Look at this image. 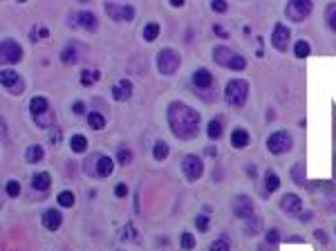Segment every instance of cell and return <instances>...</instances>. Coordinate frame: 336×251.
I'll return each instance as SVG.
<instances>
[{"mask_svg": "<svg viewBox=\"0 0 336 251\" xmlns=\"http://www.w3.org/2000/svg\"><path fill=\"white\" fill-rule=\"evenodd\" d=\"M166 121L170 132L182 142L195 139L200 134V112L184 101H170L166 106Z\"/></svg>", "mask_w": 336, "mask_h": 251, "instance_id": "6da1fadb", "label": "cell"}, {"mask_svg": "<svg viewBox=\"0 0 336 251\" xmlns=\"http://www.w3.org/2000/svg\"><path fill=\"white\" fill-rule=\"evenodd\" d=\"M224 99L231 108L240 110L247 106V99H249V81L247 79H231L224 85Z\"/></svg>", "mask_w": 336, "mask_h": 251, "instance_id": "7a4b0ae2", "label": "cell"}, {"mask_svg": "<svg viewBox=\"0 0 336 251\" xmlns=\"http://www.w3.org/2000/svg\"><path fill=\"white\" fill-rule=\"evenodd\" d=\"M213 61H215L218 65L229 67V70H233V72H242L244 67H247V59H244L242 54L233 52L227 45H215L213 47Z\"/></svg>", "mask_w": 336, "mask_h": 251, "instance_id": "3957f363", "label": "cell"}, {"mask_svg": "<svg viewBox=\"0 0 336 251\" xmlns=\"http://www.w3.org/2000/svg\"><path fill=\"white\" fill-rule=\"evenodd\" d=\"M155 65H157V72L164 76H173L182 65V56L175 47H164V50L157 52V59H155Z\"/></svg>", "mask_w": 336, "mask_h": 251, "instance_id": "277c9868", "label": "cell"}, {"mask_svg": "<svg viewBox=\"0 0 336 251\" xmlns=\"http://www.w3.org/2000/svg\"><path fill=\"white\" fill-rule=\"evenodd\" d=\"M311 11H314V3L311 0H289L285 5V16L291 23H305Z\"/></svg>", "mask_w": 336, "mask_h": 251, "instance_id": "5b68a950", "label": "cell"}, {"mask_svg": "<svg viewBox=\"0 0 336 251\" xmlns=\"http://www.w3.org/2000/svg\"><path fill=\"white\" fill-rule=\"evenodd\" d=\"M0 85H3L5 92H9L14 96L25 92V81H23V76L18 74L16 70H11V67H3V70H0Z\"/></svg>", "mask_w": 336, "mask_h": 251, "instance_id": "8992f818", "label": "cell"}, {"mask_svg": "<svg viewBox=\"0 0 336 251\" xmlns=\"http://www.w3.org/2000/svg\"><path fill=\"white\" fill-rule=\"evenodd\" d=\"M291 148H294V139H291V134L287 130H276L269 134L267 150L271 152V155H285V152H289Z\"/></svg>", "mask_w": 336, "mask_h": 251, "instance_id": "52a82bcc", "label": "cell"}, {"mask_svg": "<svg viewBox=\"0 0 336 251\" xmlns=\"http://www.w3.org/2000/svg\"><path fill=\"white\" fill-rule=\"evenodd\" d=\"M0 59L3 63H9V65H16L23 61V47L21 43L14 41V38H5L0 43Z\"/></svg>", "mask_w": 336, "mask_h": 251, "instance_id": "ba28073f", "label": "cell"}, {"mask_svg": "<svg viewBox=\"0 0 336 251\" xmlns=\"http://www.w3.org/2000/svg\"><path fill=\"white\" fill-rule=\"evenodd\" d=\"M202 173H204V162L197 155H184V159H182V175L186 177V182H197Z\"/></svg>", "mask_w": 336, "mask_h": 251, "instance_id": "9c48e42d", "label": "cell"}, {"mask_svg": "<svg viewBox=\"0 0 336 251\" xmlns=\"http://www.w3.org/2000/svg\"><path fill=\"white\" fill-rule=\"evenodd\" d=\"M106 14L112 18L114 23H132L134 21V7L132 5H114V3H106Z\"/></svg>", "mask_w": 336, "mask_h": 251, "instance_id": "30bf717a", "label": "cell"}, {"mask_svg": "<svg viewBox=\"0 0 336 251\" xmlns=\"http://www.w3.org/2000/svg\"><path fill=\"white\" fill-rule=\"evenodd\" d=\"M233 216L238 220H249L251 216H255V206H253V200L249 195H235L233 200Z\"/></svg>", "mask_w": 336, "mask_h": 251, "instance_id": "8fae6325", "label": "cell"}, {"mask_svg": "<svg viewBox=\"0 0 336 251\" xmlns=\"http://www.w3.org/2000/svg\"><path fill=\"white\" fill-rule=\"evenodd\" d=\"M289 36H291L289 27L283 25V23H276L271 29V47L278 52H285L289 47Z\"/></svg>", "mask_w": 336, "mask_h": 251, "instance_id": "7c38bea8", "label": "cell"}, {"mask_svg": "<svg viewBox=\"0 0 336 251\" xmlns=\"http://www.w3.org/2000/svg\"><path fill=\"white\" fill-rule=\"evenodd\" d=\"M280 209H283L287 216H301L303 213V200H301V195H296V193H285L283 198H280Z\"/></svg>", "mask_w": 336, "mask_h": 251, "instance_id": "4fadbf2b", "label": "cell"}, {"mask_svg": "<svg viewBox=\"0 0 336 251\" xmlns=\"http://www.w3.org/2000/svg\"><path fill=\"white\" fill-rule=\"evenodd\" d=\"M114 170V159L108 157V155H96L94 157V177L99 180H106V177L112 175Z\"/></svg>", "mask_w": 336, "mask_h": 251, "instance_id": "5bb4252c", "label": "cell"}, {"mask_svg": "<svg viewBox=\"0 0 336 251\" xmlns=\"http://www.w3.org/2000/svg\"><path fill=\"white\" fill-rule=\"evenodd\" d=\"M72 25L81 27V29H88V32H94L96 27H99V18H96L92 11H78L74 16V21H72Z\"/></svg>", "mask_w": 336, "mask_h": 251, "instance_id": "9a60e30c", "label": "cell"}, {"mask_svg": "<svg viewBox=\"0 0 336 251\" xmlns=\"http://www.w3.org/2000/svg\"><path fill=\"white\" fill-rule=\"evenodd\" d=\"M193 85L197 90H211L213 88V74L209 70H206V67H197V70L193 72Z\"/></svg>", "mask_w": 336, "mask_h": 251, "instance_id": "2e32d148", "label": "cell"}, {"mask_svg": "<svg viewBox=\"0 0 336 251\" xmlns=\"http://www.w3.org/2000/svg\"><path fill=\"white\" fill-rule=\"evenodd\" d=\"M41 222L47 231H58L61 224H63V216H61V211H56V209H47L41 216Z\"/></svg>", "mask_w": 336, "mask_h": 251, "instance_id": "e0dca14e", "label": "cell"}, {"mask_svg": "<svg viewBox=\"0 0 336 251\" xmlns=\"http://www.w3.org/2000/svg\"><path fill=\"white\" fill-rule=\"evenodd\" d=\"M50 186H52V175H50V173L41 170V173H34V175H32V188H34L36 193H43V195H45L47 191H50Z\"/></svg>", "mask_w": 336, "mask_h": 251, "instance_id": "ac0fdd59", "label": "cell"}, {"mask_svg": "<svg viewBox=\"0 0 336 251\" xmlns=\"http://www.w3.org/2000/svg\"><path fill=\"white\" fill-rule=\"evenodd\" d=\"M112 96L114 101H128L132 96V83L128 81V79H121L112 85Z\"/></svg>", "mask_w": 336, "mask_h": 251, "instance_id": "d6986e66", "label": "cell"}, {"mask_svg": "<svg viewBox=\"0 0 336 251\" xmlns=\"http://www.w3.org/2000/svg\"><path fill=\"white\" fill-rule=\"evenodd\" d=\"M249 142H251V137H249V132L244 130V128H235V130L231 132V146H233L235 150L247 148Z\"/></svg>", "mask_w": 336, "mask_h": 251, "instance_id": "ffe728a7", "label": "cell"}, {"mask_svg": "<svg viewBox=\"0 0 336 251\" xmlns=\"http://www.w3.org/2000/svg\"><path fill=\"white\" fill-rule=\"evenodd\" d=\"M29 114H32V117H36V114H41V112H47V110H52L50 108V101L45 99V96H32V99H29Z\"/></svg>", "mask_w": 336, "mask_h": 251, "instance_id": "44dd1931", "label": "cell"}, {"mask_svg": "<svg viewBox=\"0 0 336 251\" xmlns=\"http://www.w3.org/2000/svg\"><path fill=\"white\" fill-rule=\"evenodd\" d=\"M45 159V148H43L41 144H32V146H27V150H25V162L27 164H38Z\"/></svg>", "mask_w": 336, "mask_h": 251, "instance_id": "7402d4cb", "label": "cell"}, {"mask_svg": "<svg viewBox=\"0 0 336 251\" xmlns=\"http://www.w3.org/2000/svg\"><path fill=\"white\" fill-rule=\"evenodd\" d=\"M78 81H81V85H85V88H92L96 81H101V72L99 70H81Z\"/></svg>", "mask_w": 336, "mask_h": 251, "instance_id": "603a6c76", "label": "cell"}, {"mask_svg": "<svg viewBox=\"0 0 336 251\" xmlns=\"http://www.w3.org/2000/svg\"><path fill=\"white\" fill-rule=\"evenodd\" d=\"M280 188V177L273 173V170H267L265 173V195H271Z\"/></svg>", "mask_w": 336, "mask_h": 251, "instance_id": "cb8c5ba5", "label": "cell"}, {"mask_svg": "<svg viewBox=\"0 0 336 251\" xmlns=\"http://www.w3.org/2000/svg\"><path fill=\"white\" fill-rule=\"evenodd\" d=\"M168 155H170V146L164 142V139L155 142V146H152V157H155V162H164Z\"/></svg>", "mask_w": 336, "mask_h": 251, "instance_id": "d4e9b609", "label": "cell"}, {"mask_svg": "<svg viewBox=\"0 0 336 251\" xmlns=\"http://www.w3.org/2000/svg\"><path fill=\"white\" fill-rule=\"evenodd\" d=\"M244 229H247V236H258L262 231V218L251 216L249 220H244Z\"/></svg>", "mask_w": 336, "mask_h": 251, "instance_id": "484cf974", "label": "cell"}, {"mask_svg": "<svg viewBox=\"0 0 336 251\" xmlns=\"http://www.w3.org/2000/svg\"><path fill=\"white\" fill-rule=\"evenodd\" d=\"M70 148H72V152H76V155L85 152L88 150V137H85V134H74V137L70 139Z\"/></svg>", "mask_w": 336, "mask_h": 251, "instance_id": "4316f807", "label": "cell"}, {"mask_svg": "<svg viewBox=\"0 0 336 251\" xmlns=\"http://www.w3.org/2000/svg\"><path fill=\"white\" fill-rule=\"evenodd\" d=\"M224 132V126H222V119H211L209 124H206V134H209L211 139H220Z\"/></svg>", "mask_w": 336, "mask_h": 251, "instance_id": "83f0119b", "label": "cell"}, {"mask_svg": "<svg viewBox=\"0 0 336 251\" xmlns=\"http://www.w3.org/2000/svg\"><path fill=\"white\" fill-rule=\"evenodd\" d=\"M160 32H162V27H160V23H148V25L144 27V41L146 43H152V41H157L160 38Z\"/></svg>", "mask_w": 336, "mask_h": 251, "instance_id": "f1b7e54d", "label": "cell"}, {"mask_svg": "<svg viewBox=\"0 0 336 251\" xmlns=\"http://www.w3.org/2000/svg\"><path fill=\"white\" fill-rule=\"evenodd\" d=\"M61 61L67 65H74L76 61H78V52H76V47L74 45H65L63 50H61Z\"/></svg>", "mask_w": 336, "mask_h": 251, "instance_id": "f546056e", "label": "cell"}, {"mask_svg": "<svg viewBox=\"0 0 336 251\" xmlns=\"http://www.w3.org/2000/svg\"><path fill=\"white\" fill-rule=\"evenodd\" d=\"M56 202H58V206H63V209H72L76 198H74V193H72V191H61L56 195Z\"/></svg>", "mask_w": 336, "mask_h": 251, "instance_id": "4dcf8cb0", "label": "cell"}, {"mask_svg": "<svg viewBox=\"0 0 336 251\" xmlns=\"http://www.w3.org/2000/svg\"><path fill=\"white\" fill-rule=\"evenodd\" d=\"M88 126L92 128V130H103V128H106V117H103L101 112H90L88 114Z\"/></svg>", "mask_w": 336, "mask_h": 251, "instance_id": "1f68e13d", "label": "cell"}, {"mask_svg": "<svg viewBox=\"0 0 336 251\" xmlns=\"http://www.w3.org/2000/svg\"><path fill=\"white\" fill-rule=\"evenodd\" d=\"M309 54H311L309 43H307V41H296V45H294V56H296V59H307Z\"/></svg>", "mask_w": 336, "mask_h": 251, "instance_id": "d6a6232c", "label": "cell"}, {"mask_svg": "<svg viewBox=\"0 0 336 251\" xmlns=\"http://www.w3.org/2000/svg\"><path fill=\"white\" fill-rule=\"evenodd\" d=\"M180 247H182V251H193L195 249V236L191 234V231H182Z\"/></svg>", "mask_w": 336, "mask_h": 251, "instance_id": "836d02e7", "label": "cell"}, {"mask_svg": "<svg viewBox=\"0 0 336 251\" xmlns=\"http://www.w3.org/2000/svg\"><path fill=\"white\" fill-rule=\"evenodd\" d=\"M291 180H294V184H305V164L303 162L291 166Z\"/></svg>", "mask_w": 336, "mask_h": 251, "instance_id": "e575fe53", "label": "cell"}, {"mask_svg": "<svg viewBox=\"0 0 336 251\" xmlns=\"http://www.w3.org/2000/svg\"><path fill=\"white\" fill-rule=\"evenodd\" d=\"M47 36H50V29L47 27H34L32 34H29V38H32V43H38L43 38H47Z\"/></svg>", "mask_w": 336, "mask_h": 251, "instance_id": "d590c367", "label": "cell"}, {"mask_svg": "<svg viewBox=\"0 0 336 251\" xmlns=\"http://www.w3.org/2000/svg\"><path fill=\"white\" fill-rule=\"evenodd\" d=\"M209 251H231V244L224 238H218V240H213L209 244Z\"/></svg>", "mask_w": 336, "mask_h": 251, "instance_id": "8d00e7d4", "label": "cell"}, {"mask_svg": "<svg viewBox=\"0 0 336 251\" xmlns=\"http://www.w3.org/2000/svg\"><path fill=\"white\" fill-rule=\"evenodd\" d=\"M195 226H197V231L206 234V231L211 229V220H209V216H197V218H195Z\"/></svg>", "mask_w": 336, "mask_h": 251, "instance_id": "74e56055", "label": "cell"}, {"mask_svg": "<svg viewBox=\"0 0 336 251\" xmlns=\"http://www.w3.org/2000/svg\"><path fill=\"white\" fill-rule=\"evenodd\" d=\"M5 193H7L9 198H18V195H21V184H18L16 180H9L7 186H5Z\"/></svg>", "mask_w": 336, "mask_h": 251, "instance_id": "f35d334b", "label": "cell"}, {"mask_svg": "<svg viewBox=\"0 0 336 251\" xmlns=\"http://www.w3.org/2000/svg\"><path fill=\"white\" fill-rule=\"evenodd\" d=\"M117 162L121 164V166H128V164L132 162V152L128 150V148H119V152H117Z\"/></svg>", "mask_w": 336, "mask_h": 251, "instance_id": "ab89813d", "label": "cell"}, {"mask_svg": "<svg viewBox=\"0 0 336 251\" xmlns=\"http://www.w3.org/2000/svg\"><path fill=\"white\" fill-rule=\"evenodd\" d=\"M211 9L215 11V14H224V11L229 9V3L227 0H211Z\"/></svg>", "mask_w": 336, "mask_h": 251, "instance_id": "60d3db41", "label": "cell"}, {"mask_svg": "<svg viewBox=\"0 0 336 251\" xmlns=\"http://www.w3.org/2000/svg\"><path fill=\"white\" fill-rule=\"evenodd\" d=\"M265 242H269V244H273V247H276V244L280 242V231L278 229H269L267 236H265Z\"/></svg>", "mask_w": 336, "mask_h": 251, "instance_id": "b9f144b4", "label": "cell"}, {"mask_svg": "<svg viewBox=\"0 0 336 251\" xmlns=\"http://www.w3.org/2000/svg\"><path fill=\"white\" fill-rule=\"evenodd\" d=\"M72 112H74L76 117H81V114L88 112V106H85L83 101H74V103H72Z\"/></svg>", "mask_w": 336, "mask_h": 251, "instance_id": "7bdbcfd3", "label": "cell"}, {"mask_svg": "<svg viewBox=\"0 0 336 251\" xmlns=\"http://www.w3.org/2000/svg\"><path fill=\"white\" fill-rule=\"evenodd\" d=\"M327 25H329V29H332V32H336V7H334V9H332V7L327 9Z\"/></svg>", "mask_w": 336, "mask_h": 251, "instance_id": "ee69618b", "label": "cell"}, {"mask_svg": "<svg viewBox=\"0 0 336 251\" xmlns=\"http://www.w3.org/2000/svg\"><path fill=\"white\" fill-rule=\"evenodd\" d=\"M114 195H117V198H126V195H128V186L126 184H117V186H114Z\"/></svg>", "mask_w": 336, "mask_h": 251, "instance_id": "f6af8a7d", "label": "cell"}, {"mask_svg": "<svg viewBox=\"0 0 336 251\" xmlns=\"http://www.w3.org/2000/svg\"><path fill=\"white\" fill-rule=\"evenodd\" d=\"M213 32H215L218 36H220V38H227V29H222V27H220V25H215V27H213Z\"/></svg>", "mask_w": 336, "mask_h": 251, "instance_id": "bcb514c9", "label": "cell"}, {"mask_svg": "<svg viewBox=\"0 0 336 251\" xmlns=\"http://www.w3.org/2000/svg\"><path fill=\"white\" fill-rule=\"evenodd\" d=\"M316 238H319V242L327 244V236H325V231H323V229H319V231H316Z\"/></svg>", "mask_w": 336, "mask_h": 251, "instance_id": "7dc6e473", "label": "cell"}, {"mask_svg": "<svg viewBox=\"0 0 336 251\" xmlns=\"http://www.w3.org/2000/svg\"><path fill=\"white\" fill-rule=\"evenodd\" d=\"M276 247L273 244H269V242H262V244H258V251H273Z\"/></svg>", "mask_w": 336, "mask_h": 251, "instance_id": "c3c4849f", "label": "cell"}, {"mask_svg": "<svg viewBox=\"0 0 336 251\" xmlns=\"http://www.w3.org/2000/svg\"><path fill=\"white\" fill-rule=\"evenodd\" d=\"M184 3H186V0H168L170 7H184Z\"/></svg>", "mask_w": 336, "mask_h": 251, "instance_id": "681fc988", "label": "cell"}, {"mask_svg": "<svg viewBox=\"0 0 336 251\" xmlns=\"http://www.w3.org/2000/svg\"><path fill=\"white\" fill-rule=\"evenodd\" d=\"M309 216H311V213H309V211H303V213H301V216H298V218H301V220H303V222H307V220H309Z\"/></svg>", "mask_w": 336, "mask_h": 251, "instance_id": "f907efd6", "label": "cell"}, {"mask_svg": "<svg viewBox=\"0 0 336 251\" xmlns=\"http://www.w3.org/2000/svg\"><path fill=\"white\" fill-rule=\"evenodd\" d=\"M18 3H27V0H18Z\"/></svg>", "mask_w": 336, "mask_h": 251, "instance_id": "816d5d0a", "label": "cell"}, {"mask_svg": "<svg viewBox=\"0 0 336 251\" xmlns=\"http://www.w3.org/2000/svg\"><path fill=\"white\" fill-rule=\"evenodd\" d=\"M81 3H90V0H81Z\"/></svg>", "mask_w": 336, "mask_h": 251, "instance_id": "f5cc1de1", "label": "cell"}, {"mask_svg": "<svg viewBox=\"0 0 336 251\" xmlns=\"http://www.w3.org/2000/svg\"><path fill=\"white\" fill-rule=\"evenodd\" d=\"M334 234H336V231H334Z\"/></svg>", "mask_w": 336, "mask_h": 251, "instance_id": "db71d44e", "label": "cell"}]
</instances>
